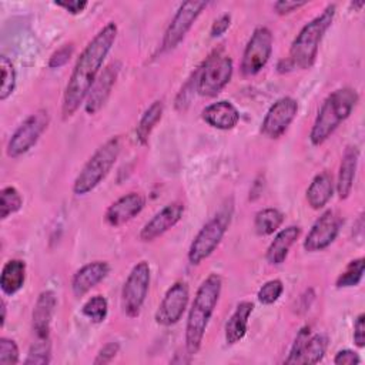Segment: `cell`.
Masks as SVG:
<instances>
[{
  "label": "cell",
  "instance_id": "cell-15",
  "mask_svg": "<svg viewBox=\"0 0 365 365\" xmlns=\"http://www.w3.org/2000/svg\"><path fill=\"white\" fill-rule=\"evenodd\" d=\"M184 210L185 207L180 201H174L163 207L143 225L140 231V240L143 242H151L161 237L163 234H165L182 218Z\"/></svg>",
  "mask_w": 365,
  "mask_h": 365
},
{
  "label": "cell",
  "instance_id": "cell-29",
  "mask_svg": "<svg viewBox=\"0 0 365 365\" xmlns=\"http://www.w3.org/2000/svg\"><path fill=\"white\" fill-rule=\"evenodd\" d=\"M364 267H365V259L364 257L355 258L346 264L344 271L338 275L335 285L338 288H349V287H356L362 277H364Z\"/></svg>",
  "mask_w": 365,
  "mask_h": 365
},
{
  "label": "cell",
  "instance_id": "cell-19",
  "mask_svg": "<svg viewBox=\"0 0 365 365\" xmlns=\"http://www.w3.org/2000/svg\"><path fill=\"white\" fill-rule=\"evenodd\" d=\"M57 307V298L53 291H43L36 299L31 312V328L36 338L46 339L50 336V327Z\"/></svg>",
  "mask_w": 365,
  "mask_h": 365
},
{
  "label": "cell",
  "instance_id": "cell-17",
  "mask_svg": "<svg viewBox=\"0 0 365 365\" xmlns=\"http://www.w3.org/2000/svg\"><path fill=\"white\" fill-rule=\"evenodd\" d=\"M145 205V198L141 192L131 191L128 194L121 195L114 202H111L106 212L104 220L110 227H121L137 217Z\"/></svg>",
  "mask_w": 365,
  "mask_h": 365
},
{
  "label": "cell",
  "instance_id": "cell-18",
  "mask_svg": "<svg viewBox=\"0 0 365 365\" xmlns=\"http://www.w3.org/2000/svg\"><path fill=\"white\" fill-rule=\"evenodd\" d=\"M110 272L107 261H91L80 267L71 277V291L76 298L84 297L96 285H98Z\"/></svg>",
  "mask_w": 365,
  "mask_h": 365
},
{
  "label": "cell",
  "instance_id": "cell-12",
  "mask_svg": "<svg viewBox=\"0 0 365 365\" xmlns=\"http://www.w3.org/2000/svg\"><path fill=\"white\" fill-rule=\"evenodd\" d=\"M190 301V288L184 281H175L164 294L154 319L161 327L175 325L184 315Z\"/></svg>",
  "mask_w": 365,
  "mask_h": 365
},
{
  "label": "cell",
  "instance_id": "cell-20",
  "mask_svg": "<svg viewBox=\"0 0 365 365\" xmlns=\"http://www.w3.org/2000/svg\"><path fill=\"white\" fill-rule=\"evenodd\" d=\"M202 120L212 128L231 130L240 121V113L237 107L227 100H220L207 106L201 113Z\"/></svg>",
  "mask_w": 365,
  "mask_h": 365
},
{
  "label": "cell",
  "instance_id": "cell-13",
  "mask_svg": "<svg viewBox=\"0 0 365 365\" xmlns=\"http://www.w3.org/2000/svg\"><path fill=\"white\" fill-rule=\"evenodd\" d=\"M298 113V103L292 97L278 98L267 111L262 123L261 133L267 138L277 140L285 134Z\"/></svg>",
  "mask_w": 365,
  "mask_h": 365
},
{
  "label": "cell",
  "instance_id": "cell-26",
  "mask_svg": "<svg viewBox=\"0 0 365 365\" xmlns=\"http://www.w3.org/2000/svg\"><path fill=\"white\" fill-rule=\"evenodd\" d=\"M164 113V103L161 100H155L150 104V107L143 113L137 128H135V137L137 141L141 145H145L148 143V138L155 128V125L160 123Z\"/></svg>",
  "mask_w": 365,
  "mask_h": 365
},
{
  "label": "cell",
  "instance_id": "cell-34",
  "mask_svg": "<svg viewBox=\"0 0 365 365\" xmlns=\"http://www.w3.org/2000/svg\"><path fill=\"white\" fill-rule=\"evenodd\" d=\"M282 291H284L282 281L278 278H274L261 285V288L257 292V298L262 305H271L278 301Z\"/></svg>",
  "mask_w": 365,
  "mask_h": 365
},
{
  "label": "cell",
  "instance_id": "cell-36",
  "mask_svg": "<svg viewBox=\"0 0 365 365\" xmlns=\"http://www.w3.org/2000/svg\"><path fill=\"white\" fill-rule=\"evenodd\" d=\"M20 352L17 344L6 336L0 338V365H16L19 364Z\"/></svg>",
  "mask_w": 365,
  "mask_h": 365
},
{
  "label": "cell",
  "instance_id": "cell-37",
  "mask_svg": "<svg viewBox=\"0 0 365 365\" xmlns=\"http://www.w3.org/2000/svg\"><path fill=\"white\" fill-rule=\"evenodd\" d=\"M73 51H74L73 43L61 46L60 48H57V50L50 56L48 67H50V68H60V67H63V66L70 60V57L73 56Z\"/></svg>",
  "mask_w": 365,
  "mask_h": 365
},
{
  "label": "cell",
  "instance_id": "cell-10",
  "mask_svg": "<svg viewBox=\"0 0 365 365\" xmlns=\"http://www.w3.org/2000/svg\"><path fill=\"white\" fill-rule=\"evenodd\" d=\"M272 43L274 37L268 27L261 26L252 31L241 58L240 68L242 76H255L267 66L272 53Z\"/></svg>",
  "mask_w": 365,
  "mask_h": 365
},
{
  "label": "cell",
  "instance_id": "cell-33",
  "mask_svg": "<svg viewBox=\"0 0 365 365\" xmlns=\"http://www.w3.org/2000/svg\"><path fill=\"white\" fill-rule=\"evenodd\" d=\"M0 71H1V86H0V100H7L16 88L17 76L11 60L7 56L0 57Z\"/></svg>",
  "mask_w": 365,
  "mask_h": 365
},
{
  "label": "cell",
  "instance_id": "cell-6",
  "mask_svg": "<svg viewBox=\"0 0 365 365\" xmlns=\"http://www.w3.org/2000/svg\"><path fill=\"white\" fill-rule=\"evenodd\" d=\"M231 221V210H221L197 232L188 248V262L198 265L220 245Z\"/></svg>",
  "mask_w": 365,
  "mask_h": 365
},
{
  "label": "cell",
  "instance_id": "cell-42",
  "mask_svg": "<svg viewBox=\"0 0 365 365\" xmlns=\"http://www.w3.org/2000/svg\"><path fill=\"white\" fill-rule=\"evenodd\" d=\"M230 26H231V16L227 14V13L222 14V16H220L218 19L214 20V23H212V26H211V31H210L211 37H220V36H222V34L230 29Z\"/></svg>",
  "mask_w": 365,
  "mask_h": 365
},
{
  "label": "cell",
  "instance_id": "cell-24",
  "mask_svg": "<svg viewBox=\"0 0 365 365\" xmlns=\"http://www.w3.org/2000/svg\"><path fill=\"white\" fill-rule=\"evenodd\" d=\"M335 190V182L332 175L328 171H322L317 174L311 184L307 188V202L312 210H321L324 208L328 201L332 198Z\"/></svg>",
  "mask_w": 365,
  "mask_h": 365
},
{
  "label": "cell",
  "instance_id": "cell-25",
  "mask_svg": "<svg viewBox=\"0 0 365 365\" xmlns=\"http://www.w3.org/2000/svg\"><path fill=\"white\" fill-rule=\"evenodd\" d=\"M26 281V262L19 258L9 259L0 274V288L4 295H14L17 294Z\"/></svg>",
  "mask_w": 365,
  "mask_h": 365
},
{
  "label": "cell",
  "instance_id": "cell-38",
  "mask_svg": "<svg viewBox=\"0 0 365 365\" xmlns=\"http://www.w3.org/2000/svg\"><path fill=\"white\" fill-rule=\"evenodd\" d=\"M118 351H120V344L118 342H107L106 345H103L100 348V351L97 352V356L93 361V364L94 365H106V364L111 362L115 358Z\"/></svg>",
  "mask_w": 365,
  "mask_h": 365
},
{
  "label": "cell",
  "instance_id": "cell-11",
  "mask_svg": "<svg viewBox=\"0 0 365 365\" xmlns=\"http://www.w3.org/2000/svg\"><path fill=\"white\" fill-rule=\"evenodd\" d=\"M207 1L202 0H190L180 4L178 10L175 11L173 20L170 21L163 41H161V50L170 51L175 48L187 36L198 16L202 13V10L207 7Z\"/></svg>",
  "mask_w": 365,
  "mask_h": 365
},
{
  "label": "cell",
  "instance_id": "cell-43",
  "mask_svg": "<svg viewBox=\"0 0 365 365\" xmlns=\"http://www.w3.org/2000/svg\"><path fill=\"white\" fill-rule=\"evenodd\" d=\"M54 4L64 9L70 14H78L87 7L88 3L86 0H68V1H56Z\"/></svg>",
  "mask_w": 365,
  "mask_h": 365
},
{
  "label": "cell",
  "instance_id": "cell-22",
  "mask_svg": "<svg viewBox=\"0 0 365 365\" xmlns=\"http://www.w3.org/2000/svg\"><path fill=\"white\" fill-rule=\"evenodd\" d=\"M301 235V228L298 225H289L282 228L271 241V244L267 248L265 258L268 264L271 265H281L294 245V242L299 238Z\"/></svg>",
  "mask_w": 365,
  "mask_h": 365
},
{
  "label": "cell",
  "instance_id": "cell-30",
  "mask_svg": "<svg viewBox=\"0 0 365 365\" xmlns=\"http://www.w3.org/2000/svg\"><path fill=\"white\" fill-rule=\"evenodd\" d=\"M23 205V197L13 185H7L0 191V218L6 220L16 214Z\"/></svg>",
  "mask_w": 365,
  "mask_h": 365
},
{
  "label": "cell",
  "instance_id": "cell-23",
  "mask_svg": "<svg viewBox=\"0 0 365 365\" xmlns=\"http://www.w3.org/2000/svg\"><path fill=\"white\" fill-rule=\"evenodd\" d=\"M252 311H254V304L251 301H241L237 305L235 311L231 314L224 328V336L228 345H234L245 336L248 329V319Z\"/></svg>",
  "mask_w": 365,
  "mask_h": 365
},
{
  "label": "cell",
  "instance_id": "cell-27",
  "mask_svg": "<svg viewBox=\"0 0 365 365\" xmlns=\"http://www.w3.org/2000/svg\"><path fill=\"white\" fill-rule=\"evenodd\" d=\"M284 222V214L277 208H262L254 217L255 232L261 237L272 235Z\"/></svg>",
  "mask_w": 365,
  "mask_h": 365
},
{
  "label": "cell",
  "instance_id": "cell-35",
  "mask_svg": "<svg viewBox=\"0 0 365 365\" xmlns=\"http://www.w3.org/2000/svg\"><path fill=\"white\" fill-rule=\"evenodd\" d=\"M309 336H311L309 327H302L298 331V334H297V336H295V339H294V342L291 345L289 354H288V356L284 361L285 364H299V358L302 355V351H304L305 344H307Z\"/></svg>",
  "mask_w": 365,
  "mask_h": 365
},
{
  "label": "cell",
  "instance_id": "cell-8",
  "mask_svg": "<svg viewBox=\"0 0 365 365\" xmlns=\"http://www.w3.org/2000/svg\"><path fill=\"white\" fill-rule=\"evenodd\" d=\"M151 271L147 261L137 262L127 275L121 289V308L128 318H137L148 294Z\"/></svg>",
  "mask_w": 365,
  "mask_h": 365
},
{
  "label": "cell",
  "instance_id": "cell-7",
  "mask_svg": "<svg viewBox=\"0 0 365 365\" xmlns=\"http://www.w3.org/2000/svg\"><path fill=\"white\" fill-rule=\"evenodd\" d=\"M232 73V58L215 51L197 70V93L202 97L218 96L231 81Z\"/></svg>",
  "mask_w": 365,
  "mask_h": 365
},
{
  "label": "cell",
  "instance_id": "cell-21",
  "mask_svg": "<svg viewBox=\"0 0 365 365\" xmlns=\"http://www.w3.org/2000/svg\"><path fill=\"white\" fill-rule=\"evenodd\" d=\"M358 160H359V150L355 145H348L341 157L338 178L335 182V190L339 200H346L352 191Z\"/></svg>",
  "mask_w": 365,
  "mask_h": 365
},
{
  "label": "cell",
  "instance_id": "cell-14",
  "mask_svg": "<svg viewBox=\"0 0 365 365\" xmlns=\"http://www.w3.org/2000/svg\"><path fill=\"white\" fill-rule=\"evenodd\" d=\"M341 225V217L335 211L327 210L312 224L309 232L304 240V250L307 252H317L328 248L336 240Z\"/></svg>",
  "mask_w": 365,
  "mask_h": 365
},
{
  "label": "cell",
  "instance_id": "cell-4",
  "mask_svg": "<svg viewBox=\"0 0 365 365\" xmlns=\"http://www.w3.org/2000/svg\"><path fill=\"white\" fill-rule=\"evenodd\" d=\"M359 96L351 87H341L327 96L309 131L312 145L324 144L355 108Z\"/></svg>",
  "mask_w": 365,
  "mask_h": 365
},
{
  "label": "cell",
  "instance_id": "cell-28",
  "mask_svg": "<svg viewBox=\"0 0 365 365\" xmlns=\"http://www.w3.org/2000/svg\"><path fill=\"white\" fill-rule=\"evenodd\" d=\"M328 348V338L324 334L311 335L305 344L302 355L299 358V364H318L322 361Z\"/></svg>",
  "mask_w": 365,
  "mask_h": 365
},
{
  "label": "cell",
  "instance_id": "cell-44",
  "mask_svg": "<svg viewBox=\"0 0 365 365\" xmlns=\"http://www.w3.org/2000/svg\"><path fill=\"white\" fill-rule=\"evenodd\" d=\"M6 311H7L6 301H4V299H1V328L4 327V322H6Z\"/></svg>",
  "mask_w": 365,
  "mask_h": 365
},
{
  "label": "cell",
  "instance_id": "cell-39",
  "mask_svg": "<svg viewBox=\"0 0 365 365\" xmlns=\"http://www.w3.org/2000/svg\"><path fill=\"white\" fill-rule=\"evenodd\" d=\"M307 4V1H295V0H278L274 3V10L277 14L284 16V14H289L292 11H297L298 9L304 7Z\"/></svg>",
  "mask_w": 365,
  "mask_h": 365
},
{
  "label": "cell",
  "instance_id": "cell-9",
  "mask_svg": "<svg viewBox=\"0 0 365 365\" xmlns=\"http://www.w3.org/2000/svg\"><path fill=\"white\" fill-rule=\"evenodd\" d=\"M48 123L50 114L47 110L40 108L31 113L11 134L6 147V154L10 158H19L26 154L40 140L41 134L48 127Z\"/></svg>",
  "mask_w": 365,
  "mask_h": 365
},
{
  "label": "cell",
  "instance_id": "cell-16",
  "mask_svg": "<svg viewBox=\"0 0 365 365\" xmlns=\"http://www.w3.org/2000/svg\"><path fill=\"white\" fill-rule=\"evenodd\" d=\"M120 68L121 64L118 61H113L100 73L84 101V110L87 114L94 115L103 108L117 81Z\"/></svg>",
  "mask_w": 365,
  "mask_h": 365
},
{
  "label": "cell",
  "instance_id": "cell-32",
  "mask_svg": "<svg viewBox=\"0 0 365 365\" xmlns=\"http://www.w3.org/2000/svg\"><path fill=\"white\" fill-rule=\"evenodd\" d=\"M50 361H51L50 338H46V339L36 338V341L30 345L27 356L23 362L26 365H47L50 364Z\"/></svg>",
  "mask_w": 365,
  "mask_h": 365
},
{
  "label": "cell",
  "instance_id": "cell-41",
  "mask_svg": "<svg viewBox=\"0 0 365 365\" xmlns=\"http://www.w3.org/2000/svg\"><path fill=\"white\" fill-rule=\"evenodd\" d=\"M354 342L358 348L365 346V315L359 314L354 322Z\"/></svg>",
  "mask_w": 365,
  "mask_h": 365
},
{
  "label": "cell",
  "instance_id": "cell-5",
  "mask_svg": "<svg viewBox=\"0 0 365 365\" xmlns=\"http://www.w3.org/2000/svg\"><path fill=\"white\" fill-rule=\"evenodd\" d=\"M121 153V138L111 137L101 144L93 155L83 165L73 182V192L76 195H86L91 192L111 171Z\"/></svg>",
  "mask_w": 365,
  "mask_h": 365
},
{
  "label": "cell",
  "instance_id": "cell-1",
  "mask_svg": "<svg viewBox=\"0 0 365 365\" xmlns=\"http://www.w3.org/2000/svg\"><path fill=\"white\" fill-rule=\"evenodd\" d=\"M117 24L108 21L87 43L76 60L70 78L66 84L61 101V117L68 120L86 101L94 81L100 76L103 63L117 38Z\"/></svg>",
  "mask_w": 365,
  "mask_h": 365
},
{
  "label": "cell",
  "instance_id": "cell-3",
  "mask_svg": "<svg viewBox=\"0 0 365 365\" xmlns=\"http://www.w3.org/2000/svg\"><path fill=\"white\" fill-rule=\"evenodd\" d=\"M336 6L328 4L318 16L309 20L295 36L291 43L288 57L285 58L291 70H308L314 66L319 44L331 27L335 17Z\"/></svg>",
  "mask_w": 365,
  "mask_h": 365
},
{
  "label": "cell",
  "instance_id": "cell-40",
  "mask_svg": "<svg viewBox=\"0 0 365 365\" xmlns=\"http://www.w3.org/2000/svg\"><path fill=\"white\" fill-rule=\"evenodd\" d=\"M334 364H336V365H358V364H361V358L352 349H342V351L336 352V355L334 358Z\"/></svg>",
  "mask_w": 365,
  "mask_h": 365
},
{
  "label": "cell",
  "instance_id": "cell-31",
  "mask_svg": "<svg viewBox=\"0 0 365 365\" xmlns=\"http://www.w3.org/2000/svg\"><path fill=\"white\" fill-rule=\"evenodd\" d=\"M81 314L94 324L103 322L108 314V302L106 297L97 294L88 298L81 308Z\"/></svg>",
  "mask_w": 365,
  "mask_h": 365
},
{
  "label": "cell",
  "instance_id": "cell-2",
  "mask_svg": "<svg viewBox=\"0 0 365 365\" xmlns=\"http://www.w3.org/2000/svg\"><path fill=\"white\" fill-rule=\"evenodd\" d=\"M222 279L218 274H210L198 287L188 311L185 324V351L188 355H195L201 345L208 327V322L220 301Z\"/></svg>",
  "mask_w": 365,
  "mask_h": 365
}]
</instances>
